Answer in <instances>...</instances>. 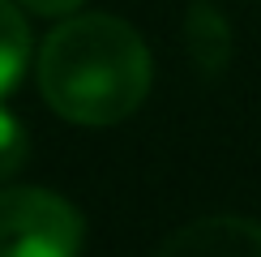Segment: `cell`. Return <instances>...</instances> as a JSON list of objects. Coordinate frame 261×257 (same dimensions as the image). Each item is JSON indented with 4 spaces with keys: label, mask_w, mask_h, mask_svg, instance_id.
<instances>
[{
    "label": "cell",
    "mask_w": 261,
    "mask_h": 257,
    "mask_svg": "<svg viewBox=\"0 0 261 257\" xmlns=\"http://www.w3.org/2000/svg\"><path fill=\"white\" fill-rule=\"evenodd\" d=\"M150 82V47L128 21L112 13H82L60 21L39 52V90L69 124H120L146 103Z\"/></svg>",
    "instance_id": "1"
},
{
    "label": "cell",
    "mask_w": 261,
    "mask_h": 257,
    "mask_svg": "<svg viewBox=\"0 0 261 257\" xmlns=\"http://www.w3.org/2000/svg\"><path fill=\"white\" fill-rule=\"evenodd\" d=\"M154 257H261V223L240 214H210L171 232Z\"/></svg>",
    "instance_id": "3"
},
{
    "label": "cell",
    "mask_w": 261,
    "mask_h": 257,
    "mask_svg": "<svg viewBox=\"0 0 261 257\" xmlns=\"http://www.w3.org/2000/svg\"><path fill=\"white\" fill-rule=\"evenodd\" d=\"M30 64V30L13 0H0V99L21 82Z\"/></svg>",
    "instance_id": "5"
},
{
    "label": "cell",
    "mask_w": 261,
    "mask_h": 257,
    "mask_svg": "<svg viewBox=\"0 0 261 257\" xmlns=\"http://www.w3.org/2000/svg\"><path fill=\"white\" fill-rule=\"evenodd\" d=\"M86 223L51 189H0V257H77Z\"/></svg>",
    "instance_id": "2"
},
{
    "label": "cell",
    "mask_w": 261,
    "mask_h": 257,
    "mask_svg": "<svg viewBox=\"0 0 261 257\" xmlns=\"http://www.w3.org/2000/svg\"><path fill=\"white\" fill-rule=\"evenodd\" d=\"M184 43H189V56L201 73H223L231 60V26L205 0H197L184 17Z\"/></svg>",
    "instance_id": "4"
},
{
    "label": "cell",
    "mask_w": 261,
    "mask_h": 257,
    "mask_svg": "<svg viewBox=\"0 0 261 257\" xmlns=\"http://www.w3.org/2000/svg\"><path fill=\"white\" fill-rule=\"evenodd\" d=\"M26 155H30V142H26V128L13 112L0 107V180L17 176L26 167Z\"/></svg>",
    "instance_id": "6"
},
{
    "label": "cell",
    "mask_w": 261,
    "mask_h": 257,
    "mask_svg": "<svg viewBox=\"0 0 261 257\" xmlns=\"http://www.w3.org/2000/svg\"><path fill=\"white\" fill-rule=\"evenodd\" d=\"M30 13H43V17H69L73 9H82V0H21Z\"/></svg>",
    "instance_id": "7"
}]
</instances>
